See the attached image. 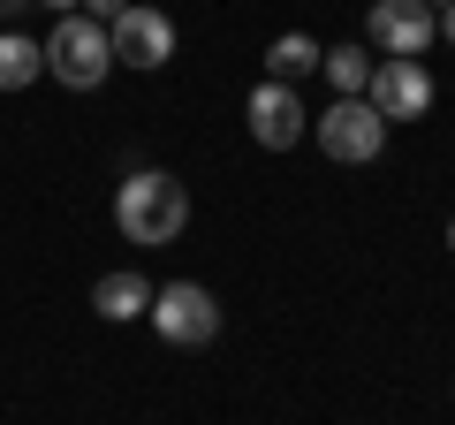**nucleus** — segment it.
<instances>
[{
	"instance_id": "9",
	"label": "nucleus",
	"mask_w": 455,
	"mask_h": 425,
	"mask_svg": "<svg viewBox=\"0 0 455 425\" xmlns=\"http://www.w3.org/2000/svg\"><path fill=\"white\" fill-rule=\"evenodd\" d=\"M92 311H99V319H114V327H122V319H145V311H152V281L130 274V266H122V274H99Z\"/></svg>"
},
{
	"instance_id": "15",
	"label": "nucleus",
	"mask_w": 455,
	"mask_h": 425,
	"mask_svg": "<svg viewBox=\"0 0 455 425\" xmlns=\"http://www.w3.org/2000/svg\"><path fill=\"white\" fill-rule=\"evenodd\" d=\"M440 38H448V46H455V0H448V16H440Z\"/></svg>"
},
{
	"instance_id": "14",
	"label": "nucleus",
	"mask_w": 455,
	"mask_h": 425,
	"mask_svg": "<svg viewBox=\"0 0 455 425\" xmlns=\"http://www.w3.org/2000/svg\"><path fill=\"white\" fill-rule=\"evenodd\" d=\"M23 8H31V0H0V23H16V16H23Z\"/></svg>"
},
{
	"instance_id": "10",
	"label": "nucleus",
	"mask_w": 455,
	"mask_h": 425,
	"mask_svg": "<svg viewBox=\"0 0 455 425\" xmlns=\"http://www.w3.org/2000/svg\"><path fill=\"white\" fill-rule=\"evenodd\" d=\"M266 76H274V84H304V76H319V38L281 31L274 46H266Z\"/></svg>"
},
{
	"instance_id": "13",
	"label": "nucleus",
	"mask_w": 455,
	"mask_h": 425,
	"mask_svg": "<svg viewBox=\"0 0 455 425\" xmlns=\"http://www.w3.org/2000/svg\"><path fill=\"white\" fill-rule=\"evenodd\" d=\"M76 8H84V16H92V23H114V16H122V8H130V0H76Z\"/></svg>"
},
{
	"instance_id": "18",
	"label": "nucleus",
	"mask_w": 455,
	"mask_h": 425,
	"mask_svg": "<svg viewBox=\"0 0 455 425\" xmlns=\"http://www.w3.org/2000/svg\"><path fill=\"white\" fill-rule=\"evenodd\" d=\"M433 8H440V0H433Z\"/></svg>"
},
{
	"instance_id": "4",
	"label": "nucleus",
	"mask_w": 455,
	"mask_h": 425,
	"mask_svg": "<svg viewBox=\"0 0 455 425\" xmlns=\"http://www.w3.org/2000/svg\"><path fill=\"white\" fill-rule=\"evenodd\" d=\"M152 327H160V342L175 349H205L212 334H220V304H212V289H197V281H175V289H152Z\"/></svg>"
},
{
	"instance_id": "1",
	"label": "nucleus",
	"mask_w": 455,
	"mask_h": 425,
	"mask_svg": "<svg viewBox=\"0 0 455 425\" xmlns=\"http://www.w3.org/2000/svg\"><path fill=\"white\" fill-rule=\"evenodd\" d=\"M114 229L130 236L137 251L175 244V236L190 229V190H182L175 175H160V167H137V175L114 190Z\"/></svg>"
},
{
	"instance_id": "16",
	"label": "nucleus",
	"mask_w": 455,
	"mask_h": 425,
	"mask_svg": "<svg viewBox=\"0 0 455 425\" xmlns=\"http://www.w3.org/2000/svg\"><path fill=\"white\" fill-rule=\"evenodd\" d=\"M38 8H61V16H76V0H38Z\"/></svg>"
},
{
	"instance_id": "6",
	"label": "nucleus",
	"mask_w": 455,
	"mask_h": 425,
	"mask_svg": "<svg viewBox=\"0 0 455 425\" xmlns=\"http://www.w3.org/2000/svg\"><path fill=\"white\" fill-rule=\"evenodd\" d=\"M364 99L379 107V122H418V115H433V76H425V61L387 53V61H372Z\"/></svg>"
},
{
	"instance_id": "11",
	"label": "nucleus",
	"mask_w": 455,
	"mask_h": 425,
	"mask_svg": "<svg viewBox=\"0 0 455 425\" xmlns=\"http://www.w3.org/2000/svg\"><path fill=\"white\" fill-rule=\"evenodd\" d=\"M38 76H46V46H31L23 31H0V92H23Z\"/></svg>"
},
{
	"instance_id": "12",
	"label": "nucleus",
	"mask_w": 455,
	"mask_h": 425,
	"mask_svg": "<svg viewBox=\"0 0 455 425\" xmlns=\"http://www.w3.org/2000/svg\"><path fill=\"white\" fill-rule=\"evenodd\" d=\"M319 68H326V84H334L341 99H364V84H372V53L364 46H326Z\"/></svg>"
},
{
	"instance_id": "8",
	"label": "nucleus",
	"mask_w": 455,
	"mask_h": 425,
	"mask_svg": "<svg viewBox=\"0 0 455 425\" xmlns=\"http://www.w3.org/2000/svg\"><path fill=\"white\" fill-rule=\"evenodd\" d=\"M251 137H259L266 152H289V145H304V130H311V115H304V99H296V84H274L266 76L259 92H251Z\"/></svg>"
},
{
	"instance_id": "7",
	"label": "nucleus",
	"mask_w": 455,
	"mask_h": 425,
	"mask_svg": "<svg viewBox=\"0 0 455 425\" xmlns=\"http://www.w3.org/2000/svg\"><path fill=\"white\" fill-rule=\"evenodd\" d=\"M372 38H379V53H403V61H418L425 46L440 38V8L433 0H372Z\"/></svg>"
},
{
	"instance_id": "17",
	"label": "nucleus",
	"mask_w": 455,
	"mask_h": 425,
	"mask_svg": "<svg viewBox=\"0 0 455 425\" xmlns=\"http://www.w3.org/2000/svg\"><path fill=\"white\" fill-rule=\"evenodd\" d=\"M448 251H455V221H448Z\"/></svg>"
},
{
	"instance_id": "3",
	"label": "nucleus",
	"mask_w": 455,
	"mask_h": 425,
	"mask_svg": "<svg viewBox=\"0 0 455 425\" xmlns=\"http://www.w3.org/2000/svg\"><path fill=\"white\" fill-rule=\"evenodd\" d=\"M319 152L341 160V167L379 160V152H387V122H379V107H372V99H334V107L319 115Z\"/></svg>"
},
{
	"instance_id": "2",
	"label": "nucleus",
	"mask_w": 455,
	"mask_h": 425,
	"mask_svg": "<svg viewBox=\"0 0 455 425\" xmlns=\"http://www.w3.org/2000/svg\"><path fill=\"white\" fill-rule=\"evenodd\" d=\"M114 68V46H107V23L92 16H61L46 38V76H61L68 92H99Z\"/></svg>"
},
{
	"instance_id": "5",
	"label": "nucleus",
	"mask_w": 455,
	"mask_h": 425,
	"mask_svg": "<svg viewBox=\"0 0 455 425\" xmlns=\"http://www.w3.org/2000/svg\"><path fill=\"white\" fill-rule=\"evenodd\" d=\"M107 46H114L122 68H167L175 61V23H167L160 8H145V0H130V8L107 23Z\"/></svg>"
}]
</instances>
